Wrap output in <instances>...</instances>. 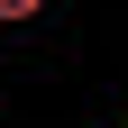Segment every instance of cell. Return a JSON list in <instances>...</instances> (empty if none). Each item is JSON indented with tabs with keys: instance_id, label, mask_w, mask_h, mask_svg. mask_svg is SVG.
I'll use <instances>...</instances> for the list:
<instances>
[{
	"instance_id": "6da1fadb",
	"label": "cell",
	"mask_w": 128,
	"mask_h": 128,
	"mask_svg": "<svg viewBox=\"0 0 128 128\" xmlns=\"http://www.w3.org/2000/svg\"><path fill=\"white\" fill-rule=\"evenodd\" d=\"M37 9H46V0H0V28H28Z\"/></svg>"
}]
</instances>
